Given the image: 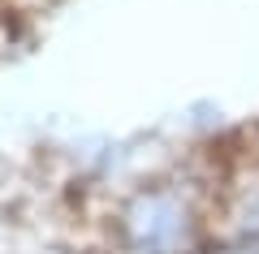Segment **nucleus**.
Here are the masks:
<instances>
[{"instance_id":"nucleus-1","label":"nucleus","mask_w":259,"mask_h":254,"mask_svg":"<svg viewBox=\"0 0 259 254\" xmlns=\"http://www.w3.org/2000/svg\"><path fill=\"white\" fill-rule=\"evenodd\" d=\"M130 233H134L139 245H147V250L173 245V241H182V233H186V207L173 194H143V198L130 207Z\"/></svg>"}]
</instances>
